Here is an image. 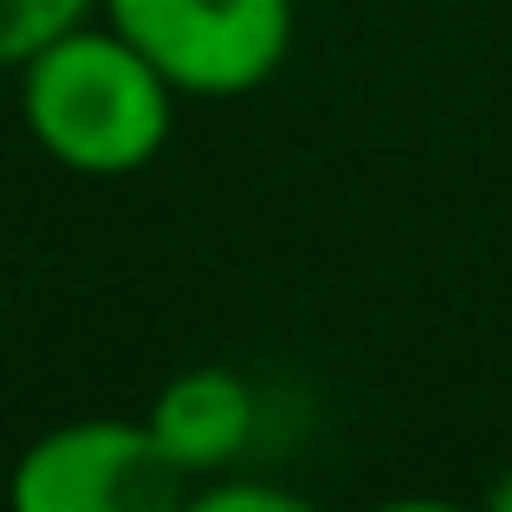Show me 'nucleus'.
I'll use <instances>...</instances> for the list:
<instances>
[{
  "label": "nucleus",
  "instance_id": "nucleus-3",
  "mask_svg": "<svg viewBox=\"0 0 512 512\" xmlns=\"http://www.w3.org/2000/svg\"><path fill=\"white\" fill-rule=\"evenodd\" d=\"M7 500L13 512H175L188 506V474L143 415H78L20 448Z\"/></svg>",
  "mask_w": 512,
  "mask_h": 512
},
{
  "label": "nucleus",
  "instance_id": "nucleus-1",
  "mask_svg": "<svg viewBox=\"0 0 512 512\" xmlns=\"http://www.w3.org/2000/svg\"><path fill=\"white\" fill-rule=\"evenodd\" d=\"M20 124L65 175L117 182L169 150L182 91L117 33L104 13L65 26L20 65Z\"/></svg>",
  "mask_w": 512,
  "mask_h": 512
},
{
  "label": "nucleus",
  "instance_id": "nucleus-2",
  "mask_svg": "<svg viewBox=\"0 0 512 512\" xmlns=\"http://www.w3.org/2000/svg\"><path fill=\"white\" fill-rule=\"evenodd\" d=\"M98 13L169 78L182 98H247L286 65L292 0H98Z\"/></svg>",
  "mask_w": 512,
  "mask_h": 512
},
{
  "label": "nucleus",
  "instance_id": "nucleus-5",
  "mask_svg": "<svg viewBox=\"0 0 512 512\" xmlns=\"http://www.w3.org/2000/svg\"><path fill=\"white\" fill-rule=\"evenodd\" d=\"M98 0H0V72H20L39 46L65 33V26L91 20Z\"/></svg>",
  "mask_w": 512,
  "mask_h": 512
},
{
  "label": "nucleus",
  "instance_id": "nucleus-4",
  "mask_svg": "<svg viewBox=\"0 0 512 512\" xmlns=\"http://www.w3.org/2000/svg\"><path fill=\"white\" fill-rule=\"evenodd\" d=\"M143 422H150V435L163 441V454L188 474V493H195V480L227 474L253 454L260 389H253V376L227 370V363H188L156 389Z\"/></svg>",
  "mask_w": 512,
  "mask_h": 512
},
{
  "label": "nucleus",
  "instance_id": "nucleus-7",
  "mask_svg": "<svg viewBox=\"0 0 512 512\" xmlns=\"http://www.w3.org/2000/svg\"><path fill=\"white\" fill-rule=\"evenodd\" d=\"M487 506H493V512H512V467H506V474L487 487Z\"/></svg>",
  "mask_w": 512,
  "mask_h": 512
},
{
  "label": "nucleus",
  "instance_id": "nucleus-6",
  "mask_svg": "<svg viewBox=\"0 0 512 512\" xmlns=\"http://www.w3.org/2000/svg\"><path fill=\"white\" fill-rule=\"evenodd\" d=\"M188 506H195V512H305V493L247 474V461H240V467H227V474L195 480Z\"/></svg>",
  "mask_w": 512,
  "mask_h": 512
}]
</instances>
